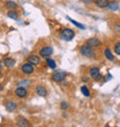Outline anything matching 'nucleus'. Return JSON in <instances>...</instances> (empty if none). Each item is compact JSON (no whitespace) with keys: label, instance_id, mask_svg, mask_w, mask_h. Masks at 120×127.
I'll return each instance as SVG.
<instances>
[{"label":"nucleus","instance_id":"10","mask_svg":"<svg viewBox=\"0 0 120 127\" xmlns=\"http://www.w3.org/2000/svg\"><path fill=\"white\" fill-rule=\"evenodd\" d=\"M36 93H37L38 96H42V97H46L47 96L46 88L43 87V86H37L36 87Z\"/></svg>","mask_w":120,"mask_h":127},{"label":"nucleus","instance_id":"19","mask_svg":"<svg viewBox=\"0 0 120 127\" xmlns=\"http://www.w3.org/2000/svg\"><path fill=\"white\" fill-rule=\"evenodd\" d=\"M81 93H82L86 97L90 96V91H89V89H88L87 86H82V87H81Z\"/></svg>","mask_w":120,"mask_h":127},{"label":"nucleus","instance_id":"9","mask_svg":"<svg viewBox=\"0 0 120 127\" xmlns=\"http://www.w3.org/2000/svg\"><path fill=\"white\" fill-rule=\"evenodd\" d=\"M28 63L32 64L33 66H38L40 63V59L38 56H35V54H30L29 57H28Z\"/></svg>","mask_w":120,"mask_h":127},{"label":"nucleus","instance_id":"4","mask_svg":"<svg viewBox=\"0 0 120 127\" xmlns=\"http://www.w3.org/2000/svg\"><path fill=\"white\" fill-rule=\"evenodd\" d=\"M52 53H53V49H52V46H44L43 49H40L39 50V56L42 58H50L51 56H52Z\"/></svg>","mask_w":120,"mask_h":127},{"label":"nucleus","instance_id":"6","mask_svg":"<svg viewBox=\"0 0 120 127\" xmlns=\"http://www.w3.org/2000/svg\"><path fill=\"white\" fill-rule=\"evenodd\" d=\"M21 70L23 72L24 74H32L33 70H35V67H33L32 64L30 63H26L21 66Z\"/></svg>","mask_w":120,"mask_h":127},{"label":"nucleus","instance_id":"7","mask_svg":"<svg viewBox=\"0 0 120 127\" xmlns=\"http://www.w3.org/2000/svg\"><path fill=\"white\" fill-rule=\"evenodd\" d=\"M100 44H102V42H100L97 37H91V38H89V39L87 40V45L90 47H92V49H95V47H99Z\"/></svg>","mask_w":120,"mask_h":127},{"label":"nucleus","instance_id":"22","mask_svg":"<svg viewBox=\"0 0 120 127\" xmlns=\"http://www.w3.org/2000/svg\"><path fill=\"white\" fill-rule=\"evenodd\" d=\"M114 52H116V54L120 56V42L116 43V45H114Z\"/></svg>","mask_w":120,"mask_h":127},{"label":"nucleus","instance_id":"23","mask_svg":"<svg viewBox=\"0 0 120 127\" xmlns=\"http://www.w3.org/2000/svg\"><path fill=\"white\" fill-rule=\"evenodd\" d=\"M69 107V104L67 103V102H62L61 103V110H67Z\"/></svg>","mask_w":120,"mask_h":127},{"label":"nucleus","instance_id":"3","mask_svg":"<svg viewBox=\"0 0 120 127\" xmlns=\"http://www.w3.org/2000/svg\"><path fill=\"white\" fill-rule=\"evenodd\" d=\"M89 74H90V76H91V79L95 81H100L102 77H103V75L99 72V68H97V67H91L89 69Z\"/></svg>","mask_w":120,"mask_h":127},{"label":"nucleus","instance_id":"13","mask_svg":"<svg viewBox=\"0 0 120 127\" xmlns=\"http://www.w3.org/2000/svg\"><path fill=\"white\" fill-rule=\"evenodd\" d=\"M5 106H6L7 111H9V112H13V111L16 109V104L14 103V102H12V100H8V102L5 104Z\"/></svg>","mask_w":120,"mask_h":127},{"label":"nucleus","instance_id":"17","mask_svg":"<svg viewBox=\"0 0 120 127\" xmlns=\"http://www.w3.org/2000/svg\"><path fill=\"white\" fill-rule=\"evenodd\" d=\"M5 6H6L7 9H9V10H14V9H15V8L17 7V5H16V2H14V1H7Z\"/></svg>","mask_w":120,"mask_h":127},{"label":"nucleus","instance_id":"2","mask_svg":"<svg viewBox=\"0 0 120 127\" xmlns=\"http://www.w3.org/2000/svg\"><path fill=\"white\" fill-rule=\"evenodd\" d=\"M75 36V32H74L72 29H68V28H65L62 30L60 31V38L63 40H66V42H69L72 40Z\"/></svg>","mask_w":120,"mask_h":127},{"label":"nucleus","instance_id":"28","mask_svg":"<svg viewBox=\"0 0 120 127\" xmlns=\"http://www.w3.org/2000/svg\"><path fill=\"white\" fill-rule=\"evenodd\" d=\"M2 90V86H1V84H0V91Z\"/></svg>","mask_w":120,"mask_h":127},{"label":"nucleus","instance_id":"11","mask_svg":"<svg viewBox=\"0 0 120 127\" xmlns=\"http://www.w3.org/2000/svg\"><path fill=\"white\" fill-rule=\"evenodd\" d=\"M3 65L6 67H8V68H12V67L15 66V60L14 59H12V58H5L2 60Z\"/></svg>","mask_w":120,"mask_h":127},{"label":"nucleus","instance_id":"16","mask_svg":"<svg viewBox=\"0 0 120 127\" xmlns=\"http://www.w3.org/2000/svg\"><path fill=\"white\" fill-rule=\"evenodd\" d=\"M109 10H118L119 9V2L117 1H112V2L109 3V6L106 7Z\"/></svg>","mask_w":120,"mask_h":127},{"label":"nucleus","instance_id":"5","mask_svg":"<svg viewBox=\"0 0 120 127\" xmlns=\"http://www.w3.org/2000/svg\"><path fill=\"white\" fill-rule=\"evenodd\" d=\"M65 79H66V73H65V72L57 70V72H54V73L52 74V80H53L54 82L60 83V82H62Z\"/></svg>","mask_w":120,"mask_h":127},{"label":"nucleus","instance_id":"20","mask_svg":"<svg viewBox=\"0 0 120 127\" xmlns=\"http://www.w3.org/2000/svg\"><path fill=\"white\" fill-rule=\"evenodd\" d=\"M7 15H8V17H10V19H14V20H16L17 17H19V14H17V12H15V10H9Z\"/></svg>","mask_w":120,"mask_h":127},{"label":"nucleus","instance_id":"21","mask_svg":"<svg viewBox=\"0 0 120 127\" xmlns=\"http://www.w3.org/2000/svg\"><path fill=\"white\" fill-rule=\"evenodd\" d=\"M67 19H68V21H70V22H72V23H73L74 26H76V27H79L80 29H86L83 24H81V23H79V22H76V21H74L73 19H70V17H67Z\"/></svg>","mask_w":120,"mask_h":127},{"label":"nucleus","instance_id":"25","mask_svg":"<svg viewBox=\"0 0 120 127\" xmlns=\"http://www.w3.org/2000/svg\"><path fill=\"white\" fill-rule=\"evenodd\" d=\"M84 3H91V2H96V0H83Z\"/></svg>","mask_w":120,"mask_h":127},{"label":"nucleus","instance_id":"18","mask_svg":"<svg viewBox=\"0 0 120 127\" xmlns=\"http://www.w3.org/2000/svg\"><path fill=\"white\" fill-rule=\"evenodd\" d=\"M46 64H47V66L50 67V68H52V69H56V67H57L56 61L53 59H51V58H46Z\"/></svg>","mask_w":120,"mask_h":127},{"label":"nucleus","instance_id":"24","mask_svg":"<svg viewBox=\"0 0 120 127\" xmlns=\"http://www.w3.org/2000/svg\"><path fill=\"white\" fill-rule=\"evenodd\" d=\"M114 30H116V32L120 33V23H119V24H116V26H114Z\"/></svg>","mask_w":120,"mask_h":127},{"label":"nucleus","instance_id":"8","mask_svg":"<svg viewBox=\"0 0 120 127\" xmlns=\"http://www.w3.org/2000/svg\"><path fill=\"white\" fill-rule=\"evenodd\" d=\"M15 95H16L19 98H24V97L28 96V90L27 88L24 87H19L15 89Z\"/></svg>","mask_w":120,"mask_h":127},{"label":"nucleus","instance_id":"14","mask_svg":"<svg viewBox=\"0 0 120 127\" xmlns=\"http://www.w3.org/2000/svg\"><path fill=\"white\" fill-rule=\"evenodd\" d=\"M104 56H105V58L109 59L110 61H114V56L112 54V52H111V50L109 49V47L104 50Z\"/></svg>","mask_w":120,"mask_h":127},{"label":"nucleus","instance_id":"27","mask_svg":"<svg viewBox=\"0 0 120 127\" xmlns=\"http://www.w3.org/2000/svg\"><path fill=\"white\" fill-rule=\"evenodd\" d=\"M2 64H3V63H0V73H1V69H2V66H3Z\"/></svg>","mask_w":120,"mask_h":127},{"label":"nucleus","instance_id":"29","mask_svg":"<svg viewBox=\"0 0 120 127\" xmlns=\"http://www.w3.org/2000/svg\"><path fill=\"white\" fill-rule=\"evenodd\" d=\"M105 127H110V126H105Z\"/></svg>","mask_w":120,"mask_h":127},{"label":"nucleus","instance_id":"12","mask_svg":"<svg viewBox=\"0 0 120 127\" xmlns=\"http://www.w3.org/2000/svg\"><path fill=\"white\" fill-rule=\"evenodd\" d=\"M110 3V0H96V5L99 8H106Z\"/></svg>","mask_w":120,"mask_h":127},{"label":"nucleus","instance_id":"26","mask_svg":"<svg viewBox=\"0 0 120 127\" xmlns=\"http://www.w3.org/2000/svg\"><path fill=\"white\" fill-rule=\"evenodd\" d=\"M88 80H89V79H88V77H83V79H82V81H83V82H87Z\"/></svg>","mask_w":120,"mask_h":127},{"label":"nucleus","instance_id":"15","mask_svg":"<svg viewBox=\"0 0 120 127\" xmlns=\"http://www.w3.org/2000/svg\"><path fill=\"white\" fill-rule=\"evenodd\" d=\"M17 125H19V127H30L29 121H28L26 118H20V119L17 120Z\"/></svg>","mask_w":120,"mask_h":127},{"label":"nucleus","instance_id":"1","mask_svg":"<svg viewBox=\"0 0 120 127\" xmlns=\"http://www.w3.org/2000/svg\"><path fill=\"white\" fill-rule=\"evenodd\" d=\"M79 51H80V53L86 58H93L95 56H96L95 50H93L92 47L88 46L87 44H86V45H81L80 49H79Z\"/></svg>","mask_w":120,"mask_h":127}]
</instances>
